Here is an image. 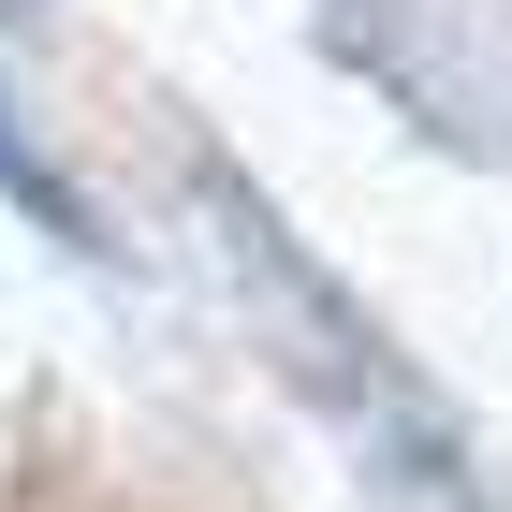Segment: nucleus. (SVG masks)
<instances>
[{
	"mask_svg": "<svg viewBox=\"0 0 512 512\" xmlns=\"http://www.w3.org/2000/svg\"><path fill=\"white\" fill-rule=\"evenodd\" d=\"M0 191L30 205L44 235H88V220H74V191H59V161H44V147H30V132H15V103H0Z\"/></svg>",
	"mask_w": 512,
	"mask_h": 512,
	"instance_id": "obj_1",
	"label": "nucleus"
}]
</instances>
